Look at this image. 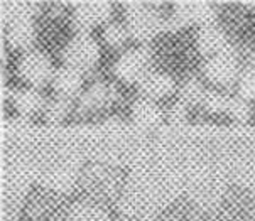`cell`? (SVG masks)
I'll return each instance as SVG.
<instances>
[{
  "instance_id": "1",
  "label": "cell",
  "mask_w": 255,
  "mask_h": 221,
  "mask_svg": "<svg viewBox=\"0 0 255 221\" xmlns=\"http://www.w3.org/2000/svg\"><path fill=\"white\" fill-rule=\"evenodd\" d=\"M176 193V184L166 171L140 169L133 172L124 189L122 205L125 213L135 218H150L157 215Z\"/></svg>"
},
{
  "instance_id": "2",
  "label": "cell",
  "mask_w": 255,
  "mask_h": 221,
  "mask_svg": "<svg viewBox=\"0 0 255 221\" xmlns=\"http://www.w3.org/2000/svg\"><path fill=\"white\" fill-rule=\"evenodd\" d=\"M100 59V47L98 42L92 36L81 32L68 42L63 53V61L66 68H71L75 71H86L92 69Z\"/></svg>"
},
{
  "instance_id": "3",
  "label": "cell",
  "mask_w": 255,
  "mask_h": 221,
  "mask_svg": "<svg viewBox=\"0 0 255 221\" xmlns=\"http://www.w3.org/2000/svg\"><path fill=\"white\" fill-rule=\"evenodd\" d=\"M125 7V27L130 36L145 41L161 31L162 20L152 8L144 3H127Z\"/></svg>"
},
{
  "instance_id": "4",
  "label": "cell",
  "mask_w": 255,
  "mask_h": 221,
  "mask_svg": "<svg viewBox=\"0 0 255 221\" xmlns=\"http://www.w3.org/2000/svg\"><path fill=\"white\" fill-rule=\"evenodd\" d=\"M150 54L144 47H137L124 53L115 63V75L120 80L127 81V83H135V81L144 80L147 75V68H149Z\"/></svg>"
},
{
  "instance_id": "5",
  "label": "cell",
  "mask_w": 255,
  "mask_h": 221,
  "mask_svg": "<svg viewBox=\"0 0 255 221\" xmlns=\"http://www.w3.org/2000/svg\"><path fill=\"white\" fill-rule=\"evenodd\" d=\"M203 73L211 83L225 86L230 85L239 78V61L230 49L223 51L217 56H211L205 63Z\"/></svg>"
},
{
  "instance_id": "6",
  "label": "cell",
  "mask_w": 255,
  "mask_h": 221,
  "mask_svg": "<svg viewBox=\"0 0 255 221\" xmlns=\"http://www.w3.org/2000/svg\"><path fill=\"white\" fill-rule=\"evenodd\" d=\"M17 73L25 83H29L31 86H41L49 78H53V66H51L49 59L42 53L29 51L20 58Z\"/></svg>"
},
{
  "instance_id": "7",
  "label": "cell",
  "mask_w": 255,
  "mask_h": 221,
  "mask_svg": "<svg viewBox=\"0 0 255 221\" xmlns=\"http://www.w3.org/2000/svg\"><path fill=\"white\" fill-rule=\"evenodd\" d=\"M5 20L8 24L7 37L12 46L27 47L31 44L34 37V27L31 15L25 8H20V5H17L15 8H7Z\"/></svg>"
},
{
  "instance_id": "8",
  "label": "cell",
  "mask_w": 255,
  "mask_h": 221,
  "mask_svg": "<svg viewBox=\"0 0 255 221\" xmlns=\"http://www.w3.org/2000/svg\"><path fill=\"white\" fill-rule=\"evenodd\" d=\"M112 5L109 2H85L80 3L73 12V20L76 27L81 31H88L92 27H97L110 19Z\"/></svg>"
},
{
  "instance_id": "9",
  "label": "cell",
  "mask_w": 255,
  "mask_h": 221,
  "mask_svg": "<svg viewBox=\"0 0 255 221\" xmlns=\"http://www.w3.org/2000/svg\"><path fill=\"white\" fill-rule=\"evenodd\" d=\"M223 189H225L223 181L210 171L201 174L194 183H191L193 198L203 206H210L213 203H217L222 198Z\"/></svg>"
},
{
  "instance_id": "10",
  "label": "cell",
  "mask_w": 255,
  "mask_h": 221,
  "mask_svg": "<svg viewBox=\"0 0 255 221\" xmlns=\"http://www.w3.org/2000/svg\"><path fill=\"white\" fill-rule=\"evenodd\" d=\"M176 17L181 22H194L201 24L203 27H208L215 20V10L210 3L203 2H183L178 3L176 8Z\"/></svg>"
},
{
  "instance_id": "11",
  "label": "cell",
  "mask_w": 255,
  "mask_h": 221,
  "mask_svg": "<svg viewBox=\"0 0 255 221\" xmlns=\"http://www.w3.org/2000/svg\"><path fill=\"white\" fill-rule=\"evenodd\" d=\"M174 80L166 73H147L140 81V92L147 100H161L174 92Z\"/></svg>"
},
{
  "instance_id": "12",
  "label": "cell",
  "mask_w": 255,
  "mask_h": 221,
  "mask_svg": "<svg viewBox=\"0 0 255 221\" xmlns=\"http://www.w3.org/2000/svg\"><path fill=\"white\" fill-rule=\"evenodd\" d=\"M132 120L140 128H154L161 123L162 113L152 100H139L132 107Z\"/></svg>"
},
{
  "instance_id": "13",
  "label": "cell",
  "mask_w": 255,
  "mask_h": 221,
  "mask_svg": "<svg viewBox=\"0 0 255 221\" xmlns=\"http://www.w3.org/2000/svg\"><path fill=\"white\" fill-rule=\"evenodd\" d=\"M198 49L206 56H217L228 49V42L225 34L220 29L208 25L198 32Z\"/></svg>"
},
{
  "instance_id": "14",
  "label": "cell",
  "mask_w": 255,
  "mask_h": 221,
  "mask_svg": "<svg viewBox=\"0 0 255 221\" xmlns=\"http://www.w3.org/2000/svg\"><path fill=\"white\" fill-rule=\"evenodd\" d=\"M53 86L56 93L68 98L80 92L81 86H83V78H81L80 71H75V69L64 66L53 76Z\"/></svg>"
},
{
  "instance_id": "15",
  "label": "cell",
  "mask_w": 255,
  "mask_h": 221,
  "mask_svg": "<svg viewBox=\"0 0 255 221\" xmlns=\"http://www.w3.org/2000/svg\"><path fill=\"white\" fill-rule=\"evenodd\" d=\"M42 105H44V100L37 90L25 88L14 95V107L22 115H34L41 110Z\"/></svg>"
},
{
  "instance_id": "16",
  "label": "cell",
  "mask_w": 255,
  "mask_h": 221,
  "mask_svg": "<svg viewBox=\"0 0 255 221\" xmlns=\"http://www.w3.org/2000/svg\"><path fill=\"white\" fill-rule=\"evenodd\" d=\"M110 88L103 83H95L90 86L86 92L81 95V108L85 110H95V108H100L105 105L107 102L110 100Z\"/></svg>"
},
{
  "instance_id": "17",
  "label": "cell",
  "mask_w": 255,
  "mask_h": 221,
  "mask_svg": "<svg viewBox=\"0 0 255 221\" xmlns=\"http://www.w3.org/2000/svg\"><path fill=\"white\" fill-rule=\"evenodd\" d=\"M66 221H112V220L109 213L103 211L102 208L80 203V205L71 208Z\"/></svg>"
},
{
  "instance_id": "18",
  "label": "cell",
  "mask_w": 255,
  "mask_h": 221,
  "mask_svg": "<svg viewBox=\"0 0 255 221\" xmlns=\"http://www.w3.org/2000/svg\"><path fill=\"white\" fill-rule=\"evenodd\" d=\"M235 177L242 186L255 189V159H247L239 164L235 171Z\"/></svg>"
},
{
  "instance_id": "19",
  "label": "cell",
  "mask_w": 255,
  "mask_h": 221,
  "mask_svg": "<svg viewBox=\"0 0 255 221\" xmlns=\"http://www.w3.org/2000/svg\"><path fill=\"white\" fill-rule=\"evenodd\" d=\"M239 92L240 98L245 102L255 100V69L249 68L239 80Z\"/></svg>"
},
{
  "instance_id": "20",
  "label": "cell",
  "mask_w": 255,
  "mask_h": 221,
  "mask_svg": "<svg viewBox=\"0 0 255 221\" xmlns=\"http://www.w3.org/2000/svg\"><path fill=\"white\" fill-rule=\"evenodd\" d=\"M206 92L203 90V86L198 83V81H189L183 86L181 90V102L184 105H189V103H198L205 100Z\"/></svg>"
},
{
  "instance_id": "21",
  "label": "cell",
  "mask_w": 255,
  "mask_h": 221,
  "mask_svg": "<svg viewBox=\"0 0 255 221\" xmlns=\"http://www.w3.org/2000/svg\"><path fill=\"white\" fill-rule=\"evenodd\" d=\"M128 36H130V34H128L127 27H125V25H120V24H110L109 27L105 29V32H103L105 41L114 47L122 46L124 42L127 41Z\"/></svg>"
},
{
  "instance_id": "22",
  "label": "cell",
  "mask_w": 255,
  "mask_h": 221,
  "mask_svg": "<svg viewBox=\"0 0 255 221\" xmlns=\"http://www.w3.org/2000/svg\"><path fill=\"white\" fill-rule=\"evenodd\" d=\"M70 111V102L68 100H58L53 102L46 110V116L49 122H61Z\"/></svg>"
},
{
  "instance_id": "23",
  "label": "cell",
  "mask_w": 255,
  "mask_h": 221,
  "mask_svg": "<svg viewBox=\"0 0 255 221\" xmlns=\"http://www.w3.org/2000/svg\"><path fill=\"white\" fill-rule=\"evenodd\" d=\"M228 102H230V100H227L223 95H220L217 92L206 93L205 100H203L205 107L208 108V110H211V111H225L228 108Z\"/></svg>"
},
{
  "instance_id": "24",
  "label": "cell",
  "mask_w": 255,
  "mask_h": 221,
  "mask_svg": "<svg viewBox=\"0 0 255 221\" xmlns=\"http://www.w3.org/2000/svg\"><path fill=\"white\" fill-rule=\"evenodd\" d=\"M227 111L230 113L235 120H247L249 118V102L245 100H230L228 102Z\"/></svg>"
},
{
  "instance_id": "25",
  "label": "cell",
  "mask_w": 255,
  "mask_h": 221,
  "mask_svg": "<svg viewBox=\"0 0 255 221\" xmlns=\"http://www.w3.org/2000/svg\"><path fill=\"white\" fill-rule=\"evenodd\" d=\"M169 116H171L172 122H181V120H184V116H186V105L183 102L176 103V105L172 107Z\"/></svg>"
},
{
  "instance_id": "26",
  "label": "cell",
  "mask_w": 255,
  "mask_h": 221,
  "mask_svg": "<svg viewBox=\"0 0 255 221\" xmlns=\"http://www.w3.org/2000/svg\"><path fill=\"white\" fill-rule=\"evenodd\" d=\"M250 68L255 69V54H254V58H252V64H250Z\"/></svg>"
}]
</instances>
